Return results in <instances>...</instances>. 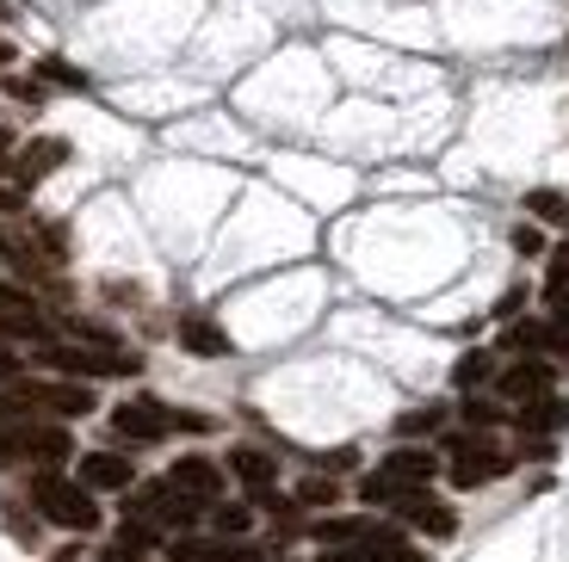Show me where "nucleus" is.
Masks as SVG:
<instances>
[{
    "instance_id": "f257e3e1",
    "label": "nucleus",
    "mask_w": 569,
    "mask_h": 562,
    "mask_svg": "<svg viewBox=\"0 0 569 562\" xmlns=\"http://www.w3.org/2000/svg\"><path fill=\"white\" fill-rule=\"evenodd\" d=\"M93 390L87 383H0V421H31V414H87Z\"/></svg>"
},
{
    "instance_id": "f03ea898",
    "label": "nucleus",
    "mask_w": 569,
    "mask_h": 562,
    "mask_svg": "<svg viewBox=\"0 0 569 562\" xmlns=\"http://www.w3.org/2000/svg\"><path fill=\"white\" fill-rule=\"evenodd\" d=\"M31 506H38L50 525H62V532H93V525H100V506H93L87 482H69V476H57V470L31 476Z\"/></svg>"
},
{
    "instance_id": "7ed1b4c3",
    "label": "nucleus",
    "mask_w": 569,
    "mask_h": 562,
    "mask_svg": "<svg viewBox=\"0 0 569 562\" xmlns=\"http://www.w3.org/2000/svg\"><path fill=\"white\" fill-rule=\"evenodd\" d=\"M433 451H415V445H402V451H390L385 464L371 470L366 482H359V501H371V506H397L409 489H427L433 482Z\"/></svg>"
},
{
    "instance_id": "20e7f679",
    "label": "nucleus",
    "mask_w": 569,
    "mask_h": 562,
    "mask_svg": "<svg viewBox=\"0 0 569 562\" xmlns=\"http://www.w3.org/2000/svg\"><path fill=\"white\" fill-rule=\"evenodd\" d=\"M124 520H137L156 538H168V532H186V525L199 520V501H192L186 489H173V482H142V489L130 494Z\"/></svg>"
},
{
    "instance_id": "39448f33",
    "label": "nucleus",
    "mask_w": 569,
    "mask_h": 562,
    "mask_svg": "<svg viewBox=\"0 0 569 562\" xmlns=\"http://www.w3.org/2000/svg\"><path fill=\"white\" fill-rule=\"evenodd\" d=\"M74 458L69 433L62 426H38V421H0V470L7 464H62Z\"/></svg>"
},
{
    "instance_id": "423d86ee",
    "label": "nucleus",
    "mask_w": 569,
    "mask_h": 562,
    "mask_svg": "<svg viewBox=\"0 0 569 562\" xmlns=\"http://www.w3.org/2000/svg\"><path fill=\"white\" fill-rule=\"evenodd\" d=\"M446 458H452V464H446V476H452L458 489H483V482L508 476V464H513V458L483 433V426H477V433H458L452 445H446Z\"/></svg>"
},
{
    "instance_id": "0eeeda50",
    "label": "nucleus",
    "mask_w": 569,
    "mask_h": 562,
    "mask_svg": "<svg viewBox=\"0 0 569 562\" xmlns=\"http://www.w3.org/2000/svg\"><path fill=\"white\" fill-rule=\"evenodd\" d=\"M112 426H118V439H130V445H156V439L173 433V426L204 433L211 421H199V414H173V408L156 402V395H137V402H118L112 408Z\"/></svg>"
},
{
    "instance_id": "6e6552de",
    "label": "nucleus",
    "mask_w": 569,
    "mask_h": 562,
    "mask_svg": "<svg viewBox=\"0 0 569 562\" xmlns=\"http://www.w3.org/2000/svg\"><path fill=\"white\" fill-rule=\"evenodd\" d=\"M43 365L74 371V378H124V371H137V359L106 340H87V347H43Z\"/></svg>"
},
{
    "instance_id": "1a4fd4ad",
    "label": "nucleus",
    "mask_w": 569,
    "mask_h": 562,
    "mask_svg": "<svg viewBox=\"0 0 569 562\" xmlns=\"http://www.w3.org/2000/svg\"><path fill=\"white\" fill-rule=\"evenodd\" d=\"M322 562H427V556H421V550H415L402 532H390V525H371V532L353 538V544H335Z\"/></svg>"
},
{
    "instance_id": "9d476101",
    "label": "nucleus",
    "mask_w": 569,
    "mask_h": 562,
    "mask_svg": "<svg viewBox=\"0 0 569 562\" xmlns=\"http://www.w3.org/2000/svg\"><path fill=\"white\" fill-rule=\"evenodd\" d=\"M397 520L415 525V532H427V538H452V532H458V513H452L446 501H433L427 489H409V494H402V501H397Z\"/></svg>"
},
{
    "instance_id": "9b49d317",
    "label": "nucleus",
    "mask_w": 569,
    "mask_h": 562,
    "mask_svg": "<svg viewBox=\"0 0 569 562\" xmlns=\"http://www.w3.org/2000/svg\"><path fill=\"white\" fill-rule=\"evenodd\" d=\"M496 390L508 395L513 408H527V402H539V395H551V365H545V359H513L496 378Z\"/></svg>"
},
{
    "instance_id": "f8f14e48",
    "label": "nucleus",
    "mask_w": 569,
    "mask_h": 562,
    "mask_svg": "<svg viewBox=\"0 0 569 562\" xmlns=\"http://www.w3.org/2000/svg\"><path fill=\"white\" fill-rule=\"evenodd\" d=\"M229 470L254 489V501L260 506H272L279 513V494H272V482H279V464H272L267 451H254V445H242V451H229Z\"/></svg>"
},
{
    "instance_id": "ddd939ff",
    "label": "nucleus",
    "mask_w": 569,
    "mask_h": 562,
    "mask_svg": "<svg viewBox=\"0 0 569 562\" xmlns=\"http://www.w3.org/2000/svg\"><path fill=\"white\" fill-rule=\"evenodd\" d=\"M62 161H69V142H57V137H38V142H26V149H19V155H13V168H7V173H13L19 185H38L43 173H57Z\"/></svg>"
},
{
    "instance_id": "4468645a",
    "label": "nucleus",
    "mask_w": 569,
    "mask_h": 562,
    "mask_svg": "<svg viewBox=\"0 0 569 562\" xmlns=\"http://www.w3.org/2000/svg\"><path fill=\"white\" fill-rule=\"evenodd\" d=\"M168 482H173V489H186L199 506H211L217 494H223V470H217L211 458H180V464L168 470Z\"/></svg>"
},
{
    "instance_id": "2eb2a0df",
    "label": "nucleus",
    "mask_w": 569,
    "mask_h": 562,
    "mask_svg": "<svg viewBox=\"0 0 569 562\" xmlns=\"http://www.w3.org/2000/svg\"><path fill=\"white\" fill-rule=\"evenodd\" d=\"M0 328H7V334H26V340H50V322H43V310L31 303V297L7 291V284H0Z\"/></svg>"
},
{
    "instance_id": "dca6fc26",
    "label": "nucleus",
    "mask_w": 569,
    "mask_h": 562,
    "mask_svg": "<svg viewBox=\"0 0 569 562\" xmlns=\"http://www.w3.org/2000/svg\"><path fill=\"white\" fill-rule=\"evenodd\" d=\"M563 426H569V402H557V395H539V402L520 408V433H532V439H551Z\"/></svg>"
},
{
    "instance_id": "f3484780",
    "label": "nucleus",
    "mask_w": 569,
    "mask_h": 562,
    "mask_svg": "<svg viewBox=\"0 0 569 562\" xmlns=\"http://www.w3.org/2000/svg\"><path fill=\"white\" fill-rule=\"evenodd\" d=\"M180 347L199 352V359H223V352H229V334L211 322V315H186V322H180Z\"/></svg>"
},
{
    "instance_id": "a211bd4d",
    "label": "nucleus",
    "mask_w": 569,
    "mask_h": 562,
    "mask_svg": "<svg viewBox=\"0 0 569 562\" xmlns=\"http://www.w3.org/2000/svg\"><path fill=\"white\" fill-rule=\"evenodd\" d=\"M130 458H112V451H93V458H81V482L87 489H130Z\"/></svg>"
},
{
    "instance_id": "6ab92c4d",
    "label": "nucleus",
    "mask_w": 569,
    "mask_h": 562,
    "mask_svg": "<svg viewBox=\"0 0 569 562\" xmlns=\"http://www.w3.org/2000/svg\"><path fill=\"white\" fill-rule=\"evenodd\" d=\"M168 562H260L248 544H186V538H173V550H168Z\"/></svg>"
},
{
    "instance_id": "aec40b11",
    "label": "nucleus",
    "mask_w": 569,
    "mask_h": 562,
    "mask_svg": "<svg viewBox=\"0 0 569 562\" xmlns=\"http://www.w3.org/2000/svg\"><path fill=\"white\" fill-rule=\"evenodd\" d=\"M452 378H458V390H477V383H489V378H496V359H489V352H465Z\"/></svg>"
},
{
    "instance_id": "412c9836",
    "label": "nucleus",
    "mask_w": 569,
    "mask_h": 562,
    "mask_svg": "<svg viewBox=\"0 0 569 562\" xmlns=\"http://www.w3.org/2000/svg\"><path fill=\"white\" fill-rule=\"evenodd\" d=\"M359 532H371V520H322V525H316V538H322L328 550H335V544H353Z\"/></svg>"
},
{
    "instance_id": "4be33fe9",
    "label": "nucleus",
    "mask_w": 569,
    "mask_h": 562,
    "mask_svg": "<svg viewBox=\"0 0 569 562\" xmlns=\"http://www.w3.org/2000/svg\"><path fill=\"white\" fill-rule=\"evenodd\" d=\"M527 211L545 217V223H569V198H563V192H532Z\"/></svg>"
},
{
    "instance_id": "5701e85b",
    "label": "nucleus",
    "mask_w": 569,
    "mask_h": 562,
    "mask_svg": "<svg viewBox=\"0 0 569 562\" xmlns=\"http://www.w3.org/2000/svg\"><path fill=\"white\" fill-rule=\"evenodd\" d=\"M248 520H254L248 506H217V513H211V525H217L223 538H242V532H248Z\"/></svg>"
},
{
    "instance_id": "b1692460",
    "label": "nucleus",
    "mask_w": 569,
    "mask_h": 562,
    "mask_svg": "<svg viewBox=\"0 0 569 562\" xmlns=\"http://www.w3.org/2000/svg\"><path fill=\"white\" fill-rule=\"evenodd\" d=\"M335 494H341V489H335L328 476H310V482L298 489V501H303V506H335Z\"/></svg>"
},
{
    "instance_id": "393cba45",
    "label": "nucleus",
    "mask_w": 569,
    "mask_h": 562,
    "mask_svg": "<svg viewBox=\"0 0 569 562\" xmlns=\"http://www.w3.org/2000/svg\"><path fill=\"white\" fill-rule=\"evenodd\" d=\"M440 421H446L440 408H415V414H402V421H397V433H433Z\"/></svg>"
},
{
    "instance_id": "a878e982",
    "label": "nucleus",
    "mask_w": 569,
    "mask_h": 562,
    "mask_svg": "<svg viewBox=\"0 0 569 562\" xmlns=\"http://www.w3.org/2000/svg\"><path fill=\"white\" fill-rule=\"evenodd\" d=\"M465 421H470V426H483V433H489V426L501 421V408H496V402H477V395H470V402H465Z\"/></svg>"
},
{
    "instance_id": "bb28decb",
    "label": "nucleus",
    "mask_w": 569,
    "mask_h": 562,
    "mask_svg": "<svg viewBox=\"0 0 569 562\" xmlns=\"http://www.w3.org/2000/svg\"><path fill=\"white\" fill-rule=\"evenodd\" d=\"M43 74H57V87H74V93H87V74L69 69V62H43Z\"/></svg>"
},
{
    "instance_id": "cd10ccee",
    "label": "nucleus",
    "mask_w": 569,
    "mask_h": 562,
    "mask_svg": "<svg viewBox=\"0 0 569 562\" xmlns=\"http://www.w3.org/2000/svg\"><path fill=\"white\" fill-rule=\"evenodd\" d=\"M513 248H520V253H539L545 235H539V229H513Z\"/></svg>"
},
{
    "instance_id": "c85d7f7f",
    "label": "nucleus",
    "mask_w": 569,
    "mask_h": 562,
    "mask_svg": "<svg viewBox=\"0 0 569 562\" xmlns=\"http://www.w3.org/2000/svg\"><path fill=\"white\" fill-rule=\"evenodd\" d=\"M13 371H19V359H13V347H7V340H0V383L13 378Z\"/></svg>"
},
{
    "instance_id": "c756f323",
    "label": "nucleus",
    "mask_w": 569,
    "mask_h": 562,
    "mask_svg": "<svg viewBox=\"0 0 569 562\" xmlns=\"http://www.w3.org/2000/svg\"><path fill=\"white\" fill-rule=\"evenodd\" d=\"M100 562H142V556H137V550H130V544H112V550H106Z\"/></svg>"
},
{
    "instance_id": "7c9ffc66",
    "label": "nucleus",
    "mask_w": 569,
    "mask_h": 562,
    "mask_svg": "<svg viewBox=\"0 0 569 562\" xmlns=\"http://www.w3.org/2000/svg\"><path fill=\"white\" fill-rule=\"evenodd\" d=\"M13 155H19V149H13V137L0 130V168H13Z\"/></svg>"
},
{
    "instance_id": "2f4dec72",
    "label": "nucleus",
    "mask_w": 569,
    "mask_h": 562,
    "mask_svg": "<svg viewBox=\"0 0 569 562\" xmlns=\"http://www.w3.org/2000/svg\"><path fill=\"white\" fill-rule=\"evenodd\" d=\"M0 211H19V192H13V185H0Z\"/></svg>"
},
{
    "instance_id": "473e14b6",
    "label": "nucleus",
    "mask_w": 569,
    "mask_h": 562,
    "mask_svg": "<svg viewBox=\"0 0 569 562\" xmlns=\"http://www.w3.org/2000/svg\"><path fill=\"white\" fill-rule=\"evenodd\" d=\"M7 62H13V43H7V38H0V69H7Z\"/></svg>"
},
{
    "instance_id": "72a5a7b5",
    "label": "nucleus",
    "mask_w": 569,
    "mask_h": 562,
    "mask_svg": "<svg viewBox=\"0 0 569 562\" xmlns=\"http://www.w3.org/2000/svg\"><path fill=\"white\" fill-rule=\"evenodd\" d=\"M0 260H7V241H0Z\"/></svg>"
}]
</instances>
